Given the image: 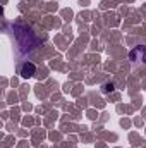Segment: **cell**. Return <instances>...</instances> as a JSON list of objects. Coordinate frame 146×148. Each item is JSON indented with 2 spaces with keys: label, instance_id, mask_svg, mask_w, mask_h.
<instances>
[{
  "label": "cell",
  "instance_id": "cell-1",
  "mask_svg": "<svg viewBox=\"0 0 146 148\" xmlns=\"http://www.w3.org/2000/svg\"><path fill=\"white\" fill-rule=\"evenodd\" d=\"M35 73H36V67H35V64H31V62H26V64H23V67H21V76H23V77H31Z\"/></svg>",
  "mask_w": 146,
  "mask_h": 148
}]
</instances>
